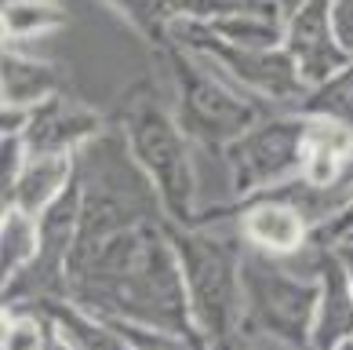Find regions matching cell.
<instances>
[{
	"label": "cell",
	"instance_id": "cell-1",
	"mask_svg": "<svg viewBox=\"0 0 353 350\" xmlns=\"http://www.w3.org/2000/svg\"><path fill=\"white\" fill-rule=\"evenodd\" d=\"M95 124L88 113L81 110H70V106H51L44 110L41 117H37V124L30 128V139L37 142V150H59L62 142H70L77 135H84L88 128Z\"/></svg>",
	"mask_w": 353,
	"mask_h": 350
},
{
	"label": "cell",
	"instance_id": "cell-2",
	"mask_svg": "<svg viewBox=\"0 0 353 350\" xmlns=\"http://www.w3.org/2000/svg\"><path fill=\"white\" fill-rule=\"evenodd\" d=\"M248 230H252L255 241H263L266 249L277 252H288L299 244V215L292 208H281V204H266V208L252 212Z\"/></svg>",
	"mask_w": 353,
	"mask_h": 350
},
{
	"label": "cell",
	"instance_id": "cell-3",
	"mask_svg": "<svg viewBox=\"0 0 353 350\" xmlns=\"http://www.w3.org/2000/svg\"><path fill=\"white\" fill-rule=\"evenodd\" d=\"M62 179H66V161H59V157L33 161L26 168V175H19V186H15L19 208H41L51 193L62 186Z\"/></svg>",
	"mask_w": 353,
	"mask_h": 350
},
{
	"label": "cell",
	"instance_id": "cell-4",
	"mask_svg": "<svg viewBox=\"0 0 353 350\" xmlns=\"http://www.w3.org/2000/svg\"><path fill=\"white\" fill-rule=\"evenodd\" d=\"M4 22H8L11 37H26V33H37V30H48V26L62 22V11L44 4V0H11L4 11Z\"/></svg>",
	"mask_w": 353,
	"mask_h": 350
},
{
	"label": "cell",
	"instance_id": "cell-5",
	"mask_svg": "<svg viewBox=\"0 0 353 350\" xmlns=\"http://www.w3.org/2000/svg\"><path fill=\"white\" fill-rule=\"evenodd\" d=\"M33 255V226L22 212H11L4 219V266L15 270Z\"/></svg>",
	"mask_w": 353,
	"mask_h": 350
},
{
	"label": "cell",
	"instance_id": "cell-6",
	"mask_svg": "<svg viewBox=\"0 0 353 350\" xmlns=\"http://www.w3.org/2000/svg\"><path fill=\"white\" fill-rule=\"evenodd\" d=\"M51 77L37 66H26V62L11 59L8 62V102L15 106V102H26V99H37L41 92H48Z\"/></svg>",
	"mask_w": 353,
	"mask_h": 350
},
{
	"label": "cell",
	"instance_id": "cell-7",
	"mask_svg": "<svg viewBox=\"0 0 353 350\" xmlns=\"http://www.w3.org/2000/svg\"><path fill=\"white\" fill-rule=\"evenodd\" d=\"M4 347L8 350H37V347H41V332H37L33 321H11Z\"/></svg>",
	"mask_w": 353,
	"mask_h": 350
},
{
	"label": "cell",
	"instance_id": "cell-8",
	"mask_svg": "<svg viewBox=\"0 0 353 350\" xmlns=\"http://www.w3.org/2000/svg\"><path fill=\"white\" fill-rule=\"evenodd\" d=\"M346 350H353V347H346Z\"/></svg>",
	"mask_w": 353,
	"mask_h": 350
}]
</instances>
